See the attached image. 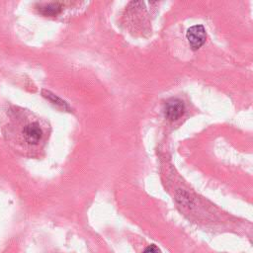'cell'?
Returning a JSON list of instances; mask_svg holds the SVG:
<instances>
[{
	"label": "cell",
	"instance_id": "2",
	"mask_svg": "<svg viewBox=\"0 0 253 253\" xmlns=\"http://www.w3.org/2000/svg\"><path fill=\"white\" fill-rule=\"evenodd\" d=\"M186 38L189 42L190 47L192 48V50L196 51L199 48H201L207 39L206 35V30L204 26L202 25H196L192 26L191 28H189L186 34Z\"/></svg>",
	"mask_w": 253,
	"mask_h": 253
},
{
	"label": "cell",
	"instance_id": "1",
	"mask_svg": "<svg viewBox=\"0 0 253 253\" xmlns=\"http://www.w3.org/2000/svg\"><path fill=\"white\" fill-rule=\"evenodd\" d=\"M7 141L28 146H37L43 141L44 131L38 121H25L21 112L11 111L7 114L3 126Z\"/></svg>",
	"mask_w": 253,
	"mask_h": 253
},
{
	"label": "cell",
	"instance_id": "5",
	"mask_svg": "<svg viewBox=\"0 0 253 253\" xmlns=\"http://www.w3.org/2000/svg\"><path fill=\"white\" fill-rule=\"evenodd\" d=\"M143 253H162V251H161V249L158 248L156 245L152 244V245L147 246Z\"/></svg>",
	"mask_w": 253,
	"mask_h": 253
},
{
	"label": "cell",
	"instance_id": "3",
	"mask_svg": "<svg viewBox=\"0 0 253 253\" xmlns=\"http://www.w3.org/2000/svg\"><path fill=\"white\" fill-rule=\"evenodd\" d=\"M185 106L181 100L172 99L168 101L164 108V115L170 121H176L184 114Z\"/></svg>",
	"mask_w": 253,
	"mask_h": 253
},
{
	"label": "cell",
	"instance_id": "4",
	"mask_svg": "<svg viewBox=\"0 0 253 253\" xmlns=\"http://www.w3.org/2000/svg\"><path fill=\"white\" fill-rule=\"evenodd\" d=\"M44 15L48 16H55L61 11V5L58 3H50L41 9Z\"/></svg>",
	"mask_w": 253,
	"mask_h": 253
}]
</instances>
